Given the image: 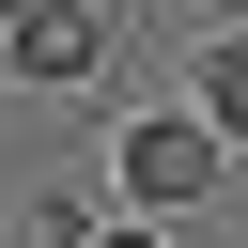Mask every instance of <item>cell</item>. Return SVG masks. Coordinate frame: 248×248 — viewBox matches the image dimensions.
<instances>
[{
  "instance_id": "obj_4",
  "label": "cell",
  "mask_w": 248,
  "mask_h": 248,
  "mask_svg": "<svg viewBox=\"0 0 248 248\" xmlns=\"http://www.w3.org/2000/svg\"><path fill=\"white\" fill-rule=\"evenodd\" d=\"M93 232H108V186H62V202L31 217V248H93Z\"/></svg>"
},
{
  "instance_id": "obj_1",
  "label": "cell",
  "mask_w": 248,
  "mask_h": 248,
  "mask_svg": "<svg viewBox=\"0 0 248 248\" xmlns=\"http://www.w3.org/2000/svg\"><path fill=\"white\" fill-rule=\"evenodd\" d=\"M217 170H232V140H217L202 108H155V124L108 140V202H124V217H186V202H217Z\"/></svg>"
},
{
  "instance_id": "obj_3",
  "label": "cell",
  "mask_w": 248,
  "mask_h": 248,
  "mask_svg": "<svg viewBox=\"0 0 248 248\" xmlns=\"http://www.w3.org/2000/svg\"><path fill=\"white\" fill-rule=\"evenodd\" d=\"M186 108H202L217 140H248V31H217V46H202V93H186Z\"/></svg>"
},
{
  "instance_id": "obj_5",
  "label": "cell",
  "mask_w": 248,
  "mask_h": 248,
  "mask_svg": "<svg viewBox=\"0 0 248 248\" xmlns=\"http://www.w3.org/2000/svg\"><path fill=\"white\" fill-rule=\"evenodd\" d=\"M93 248H155V232H140V217H124V202H108V232H93Z\"/></svg>"
},
{
  "instance_id": "obj_2",
  "label": "cell",
  "mask_w": 248,
  "mask_h": 248,
  "mask_svg": "<svg viewBox=\"0 0 248 248\" xmlns=\"http://www.w3.org/2000/svg\"><path fill=\"white\" fill-rule=\"evenodd\" d=\"M0 78H31V93H93V78H108V0H31L16 46H0Z\"/></svg>"
},
{
  "instance_id": "obj_6",
  "label": "cell",
  "mask_w": 248,
  "mask_h": 248,
  "mask_svg": "<svg viewBox=\"0 0 248 248\" xmlns=\"http://www.w3.org/2000/svg\"><path fill=\"white\" fill-rule=\"evenodd\" d=\"M16 16H31V0H0V46H16Z\"/></svg>"
}]
</instances>
